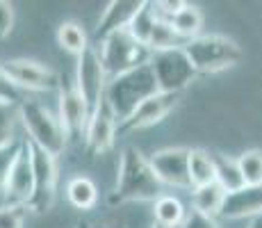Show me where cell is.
Masks as SVG:
<instances>
[{
	"label": "cell",
	"mask_w": 262,
	"mask_h": 228,
	"mask_svg": "<svg viewBox=\"0 0 262 228\" xmlns=\"http://www.w3.org/2000/svg\"><path fill=\"white\" fill-rule=\"evenodd\" d=\"M160 196H162V182L155 176L150 160L135 146H125L121 151L112 203H130V201H153L155 203Z\"/></svg>",
	"instance_id": "6da1fadb"
},
{
	"label": "cell",
	"mask_w": 262,
	"mask_h": 228,
	"mask_svg": "<svg viewBox=\"0 0 262 228\" xmlns=\"http://www.w3.org/2000/svg\"><path fill=\"white\" fill-rule=\"evenodd\" d=\"M160 89L150 64H142L133 71H125V73L110 78L107 89H105V105L112 110L114 119L121 126L125 119L133 116L139 105L146 103Z\"/></svg>",
	"instance_id": "7a4b0ae2"
},
{
	"label": "cell",
	"mask_w": 262,
	"mask_h": 228,
	"mask_svg": "<svg viewBox=\"0 0 262 228\" xmlns=\"http://www.w3.org/2000/svg\"><path fill=\"white\" fill-rule=\"evenodd\" d=\"M183 50L189 57L196 73L203 75L226 71L239 64L244 57L242 46L235 39L224 37V34H201V37L185 42Z\"/></svg>",
	"instance_id": "3957f363"
},
{
	"label": "cell",
	"mask_w": 262,
	"mask_h": 228,
	"mask_svg": "<svg viewBox=\"0 0 262 228\" xmlns=\"http://www.w3.org/2000/svg\"><path fill=\"white\" fill-rule=\"evenodd\" d=\"M21 123L30 135V144L46 151L48 155L57 158L67 151L69 137L62 128L59 116H55L46 105L37 100H23L21 103Z\"/></svg>",
	"instance_id": "277c9868"
},
{
	"label": "cell",
	"mask_w": 262,
	"mask_h": 228,
	"mask_svg": "<svg viewBox=\"0 0 262 228\" xmlns=\"http://www.w3.org/2000/svg\"><path fill=\"white\" fill-rule=\"evenodd\" d=\"M98 46H100L98 55H100V62H103L107 78H114V75L133 71V69L142 67V64H148L150 57H153V53L144 44H139L128 30L110 34Z\"/></svg>",
	"instance_id": "5b68a950"
},
{
	"label": "cell",
	"mask_w": 262,
	"mask_h": 228,
	"mask_svg": "<svg viewBox=\"0 0 262 228\" xmlns=\"http://www.w3.org/2000/svg\"><path fill=\"white\" fill-rule=\"evenodd\" d=\"M148 64H150V69H153L158 89L164 91V94H178L180 96L191 82H194L196 75H199L194 71V67H191L189 57L185 55L183 46L153 53V57H150Z\"/></svg>",
	"instance_id": "8992f818"
},
{
	"label": "cell",
	"mask_w": 262,
	"mask_h": 228,
	"mask_svg": "<svg viewBox=\"0 0 262 228\" xmlns=\"http://www.w3.org/2000/svg\"><path fill=\"white\" fill-rule=\"evenodd\" d=\"M75 87H78L82 100L87 103L89 114H94L100 105L105 103V89H107V73L103 69L98 50L89 46L82 55L78 57V67H75Z\"/></svg>",
	"instance_id": "52a82bcc"
},
{
	"label": "cell",
	"mask_w": 262,
	"mask_h": 228,
	"mask_svg": "<svg viewBox=\"0 0 262 228\" xmlns=\"http://www.w3.org/2000/svg\"><path fill=\"white\" fill-rule=\"evenodd\" d=\"M0 71H3V78L7 80L9 87H21L28 91H50L59 87V75L53 69L28 57L0 62Z\"/></svg>",
	"instance_id": "ba28073f"
},
{
	"label": "cell",
	"mask_w": 262,
	"mask_h": 228,
	"mask_svg": "<svg viewBox=\"0 0 262 228\" xmlns=\"http://www.w3.org/2000/svg\"><path fill=\"white\" fill-rule=\"evenodd\" d=\"M32 171H34V187H32V196L28 201V210H32L34 215H43L55 203L57 158H53L46 151L37 149L32 144Z\"/></svg>",
	"instance_id": "9c48e42d"
},
{
	"label": "cell",
	"mask_w": 262,
	"mask_h": 228,
	"mask_svg": "<svg viewBox=\"0 0 262 228\" xmlns=\"http://www.w3.org/2000/svg\"><path fill=\"white\" fill-rule=\"evenodd\" d=\"M150 167L162 185L178 187V190H191L189 180V149L183 146H169L160 149L150 155Z\"/></svg>",
	"instance_id": "30bf717a"
},
{
	"label": "cell",
	"mask_w": 262,
	"mask_h": 228,
	"mask_svg": "<svg viewBox=\"0 0 262 228\" xmlns=\"http://www.w3.org/2000/svg\"><path fill=\"white\" fill-rule=\"evenodd\" d=\"M59 121L69 139H84L89 123V108L71 80H59Z\"/></svg>",
	"instance_id": "8fae6325"
},
{
	"label": "cell",
	"mask_w": 262,
	"mask_h": 228,
	"mask_svg": "<svg viewBox=\"0 0 262 228\" xmlns=\"http://www.w3.org/2000/svg\"><path fill=\"white\" fill-rule=\"evenodd\" d=\"M34 187V171H32V144L23 141L21 151H18L14 167L9 171L7 185L3 192V205H23L28 208V201L32 196Z\"/></svg>",
	"instance_id": "7c38bea8"
},
{
	"label": "cell",
	"mask_w": 262,
	"mask_h": 228,
	"mask_svg": "<svg viewBox=\"0 0 262 228\" xmlns=\"http://www.w3.org/2000/svg\"><path fill=\"white\" fill-rule=\"evenodd\" d=\"M117 133H119V121L114 119L112 110L103 103L89 116L87 133H84V144H87V149L92 151L94 155H103L114 146Z\"/></svg>",
	"instance_id": "4fadbf2b"
},
{
	"label": "cell",
	"mask_w": 262,
	"mask_h": 228,
	"mask_svg": "<svg viewBox=\"0 0 262 228\" xmlns=\"http://www.w3.org/2000/svg\"><path fill=\"white\" fill-rule=\"evenodd\" d=\"M178 94H164V91H158L155 96H150L146 103H142L137 110L133 112L130 119H125L123 123L119 126V133H128V130H139V128H148V126H155L167 116L171 110L178 105Z\"/></svg>",
	"instance_id": "5bb4252c"
},
{
	"label": "cell",
	"mask_w": 262,
	"mask_h": 228,
	"mask_svg": "<svg viewBox=\"0 0 262 228\" xmlns=\"http://www.w3.org/2000/svg\"><path fill=\"white\" fill-rule=\"evenodd\" d=\"M142 0H112V3H107V7L103 9V14L98 18V28H96L94 34L96 44H100L105 37H110L114 32L128 30L133 18L142 9Z\"/></svg>",
	"instance_id": "9a60e30c"
},
{
	"label": "cell",
	"mask_w": 262,
	"mask_h": 228,
	"mask_svg": "<svg viewBox=\"0 0 262 228\" xmlns=\"http://www.w3.org/2000/svg\"><path fill=\"white\" fill-rule=\"evenodd\" d=\"M221 217L226 219H255L262 217V185L258 187H242L226 196Z\"/></svg>",
	"instance_id": "2e32d148"
},
{
	"label": "cell",
	"mask_w": 262,
	"mask_h": 228,
	"mask_svg": "<svg viewBox=\"0 0 262 228\" xmlns=\"http://www.w3.org/2000/svg\"><path fill=\"white\" fill-rule=\"evenodd\" d=\"M226 192L221 190V185H203V187H194L191 190V210L194 212H201V215L205 217H216L221 215V210H224V203H226Z\"/></svg>",
	"instance_id": "e0dca14e"
},
{
	"label": "cell",
	"mask_w": 262,
	"mask_h": 228,
	"mask_svg": "<svg viewBox=\"0 0 262 228\" xmlns=\"http://www.w3.org/2000/svg\"><path fill=\"white\" fill-rule=\"evenodd\" d=\"M189 180L191 190L216 182V164L214 155L205 149H189Z\"/></svg>",
	"instance_id": "ac0fdd59"
},
{
	"label": "cell",
	"mask_w": 262,
	"mask_h": 228,
	"mask_svg": "<svg viewBox=\"0 0 262 228\" xmlns=\"http://www.w3.org/2000/svg\"><path fill=\"white\" fill-rule=\"evenodd\" d=\"M153 217L155 224L164 228H180L183 221L187 219V210H185L183 201L173 194H162L153 203Z\"/></svg>",
	"instance_id": "d6986e66"
},
{
	"label": "cell",
	"mask_w": 262,
	"mask_h": 228,
	"mask_svg": "<svg viewBox=\"0 0 262 228\" xmlns=\"http://www.w3.org/2000/svg\"><path fill=\"white\" fill-rule=\"evenodd\" d=\"M169 23H171V28H173V32L178 34V39L185 44V42H189V39L201 37V30H203V14H201V9L196 7V5L185 3V7L180 9Z\"/></svg>",
	"instance_id": "ffe728a7"
},
{
	"label": "cell",
	"mask_w": 262,
	"mask_h": 228,
	"mask_svg": "<svg viewBox=\"0 0 262 228\" xmlns=\"http://www.w3.org/2000/svg\"><path fill=\"white\" fill-rule=\"evenodd\" d=\"M67 199L75 210H92L98 201V187L89 176H73L67 185Z\"/></svg>",
	"instance_id": "44dd1931"
},
{
	"label": "cell",
	"mask_w": 262,
	"mask_h": 228,
	"mask_svg": "<svg viewBox=\"0 0 262 228\" xmlns=\"http://www.w3.org/2000/svg\"><path fill=\"white\" fill-rule=\"evenodd\" d=\"M214 164H216V185H221V190L226 194H233V192L246 187L244 176H242L239 164H237V158H228L224 153H216Z\"/></svg>",
	"instance_id": "7402d4cb"
},
{
	"label": "cell",
	"mask_w": 262,
	"mask_h": 228,
	"mask_svg": "<svg viewBox=\"0 0 262 228\" xmlns=\"http://www.w3.org/2000/svg\"><path fill=\"white\" fill-rule=\"evenodd\" d=\"M158 23H160V16H158V12H155V3H144L142 9H139V14L133 18V23H130L128 32L133 34L139 44H144L146 48H148Z\"/></svg>",
	"instance_id": "603a6c76"
},
{
	"label": "cell",
	"mask_w": 262,
	"mask_h": 228,
	"mask_svg": "<svg viewBox=\"0 0 262 228\" xmlns=\"http://www.w3.org/2000/svg\"><path fill=\"white\" fill-rule=\"evenodd\" d=\"M57 44L62 50L75 55V57H80V55L89 48L87 32H84L82 25L75 23V21H64L57 28Z\"/></svg>",
	"instance_id": "cb8c5ba5"
},
{
	"label": "cell",
	"mask_w": 262,
	"mask_h": 228,
	"mask_svg": "<svg viewBox=\"0 0 262 228\" xmlns=\"http://www.w3.org/2000/svg\"><path fill=\"white\" fill-rule=\"evenodd\" d=\"M21 119V105L14 96H0V146L12 144L16 121Z\"/></svg>",
	"instance_id": "d4e9b609"
},
{
	"label": "cell",
	"mask_w": 262,
	"mask_h": 228,
	"mask_svg": "<svg viewBox=\"0 0 262 228\" xmlns=\"http://www.w3.org/2000/svg\"><path fill=\"white\" fill-rule=\"evenodd\" d=\"M239 171L244 176V182L251 187L262 185V151L260 149H251L237 158Z\"/></svg>",
	"instance_id": "484cf974"
},
{
	"label": "cell",
	"mask_w": 262,
	"mask_h": 228,
	"mask_svg": "<svg viewBox=\"0 0 262 228\" xmlns=\"http://www.w3.org/2000/svg\"><path fill=\"white\" fill-rule=\"evenodd\" d=\"M21 139L12 141L7 146H0V194L5 192V185H7V178H9V171L14 167V160H16L18 151H21Z\"/></svg>",
	"instance_id": "4316f807"
},
{
	"label": "cell",
	"mask_w": 262,
	"mask_h": 228,
	"mask_svg": "<svg viewBox=\"0 0 262 228\" xmlns=\"http://www.w3.org/2000/svg\"><path fill=\"white\" fill-rule=\"evenodd\" d=\"M25 208L23 205H0V228H23Z\"/></svg>",
	"instance_id": "83f0119b"
},
{
	"label": "cell",
	"mask_w": 262,
	"mask_h": 228,
	"mask_svg": "<svg viewBox=\"0 0 262 228\" xmlns=\"http://www.w3.org/2000/svg\"><path fill=\"white\" fill-rule=\"evenodd\" d=\"M14 30V7L5 0H0V42L7 39Z\"/></svg>",
	"instance_id": "f1b7e54d"
},
{
	"label": "cell",
	"mask_w": 262,
	"mask_h": 228,
	"mask_svg": "<svg viewBox=\"0 0 262 228\" xmlns=\"http://www.w3.org/2000/svg\"><path fill=\"white\" fill-rule=\"evenodd\" d=\"M180 228H224L219 224L216 219H212V217H205L201 215V212H187V219L183 221V226Z\"/></svg>",
	"instance_id": "f546056e"
},
{
	"label": "cell",
	"mask_w": 262,
	"mask_h": 228,
	"mask_svg": "<svg viewBox=\"0 0 262 228\" xmlns=\"http://www.w3.org/2000/svg\"><path fill=\"white\" fill-rule=\"evenodd\" d=\"M0 96H9V91H7V80L3 78V71H0Z\"/></svg>",
	"instance_id": "4dcf8cb0"
},
{
	"label": "cell",
	"mask_w": 262,
	"mask_h": 228,
	"mask_svg": "<svg viewBox=\"0 0 262 228\" xmlns=\"http://www.w3.org/2000/svg\"><path fill=\"white\" fill-rule=\"evenodd\" d=\"M246 228H262V217H255V219H249V226Z\"/></svg>",
	"instance_id": "1f68e13d"
},
{
	"label": "cell",
	"mask_w": 262,
	"mask_h": 228,
	"mask_svg": "<svg viewBox=\"0 0 262 228\" xmlns=\"http://www.w3.org/2000/svg\"><path fill=\"white\" fill-rule=\"evenodd\" d=\"M153 228H164V226H158V224H153Z\"/></svg>",
	"instance_id": "d6a6232c"
}]
</instances>
